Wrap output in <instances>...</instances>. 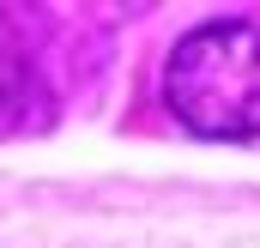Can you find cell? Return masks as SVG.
<instances>
[{
  "mask_svg": "<svg viewBox=\"0 0 260 248\" xmlns=\"http://www.w3.org/2000/svg\"><path fill=\"white\" fill-rule=\"evenodd\" d=\"M164 103L200 139L260 133V24L212 18L194 24L164 61Z\"/></svg>",
  "mask_w": 260,
  "mask_h": 248,
  "instance_id": "1",
  "label": "cell"
},
{
  "mask_svg": "<svg viewBox=\"0 0 260 248\" xmlns=\"http://www.w3.org/2000/svg\"><path fill=\"white\" fill-rule=\"evenodd\" d=\"M24 79H30V49H24L18 24L0 12V109H6V103H18Z\"/></svg>",
  "mask_w": 260,
  "mask_h": 248,
  "instance_id": "2",
  "label": "cell"
}]
</instances>
